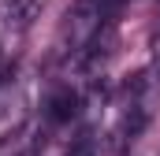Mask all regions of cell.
I'll return each instance as SVG.
<instances>
[{
	"label": "cell",
	"mask_w": 160,
	"mask_h": 156,
	"mask_svg": "<svg viewBox=\"0 0 160 156\" xmlns=\"http://www.w3.org/2000/svg\"><path fill=\"white\" fill-rule=\"evenodd\" d=\"M75 115H78V93L60 89V93L48 100V119H52V123H71Z\"/></svg>",
	"instance_id": "1"
},
{
	"label": "cell",
	"mask_w": 160,
	"mask_h": 156,
	"mask_svg": "<svg viewBox=\"0 0 160 156\" xmlns=\"http://www.w3.org/2000/svg\"><path fill=\"white\" fill-rule=\"evenodd\" d=\"M67 156H93V149H89V145H78V149H71Z\"/></svg>",
	"instance_id": "2"
}]
</instances>
